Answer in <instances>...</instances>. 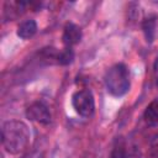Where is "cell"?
<instances>
[{"mask_svg": "<svg viewBox=\"0 0 158 158\" xmlns=\"http://www.w3.org/2000/svg\"><path fill=\"white\" fill-rule=\"evenodd\" d=\"M83 37V32L81 28L73 23V22H67L63 27V35H62V42L64 44V47H69L73 48V46L78 44L81 41Z\"/></svg>", "mask_w": 158, "mask_h": 158, "instance_id": "5b68a950", "label": "cell"}, {"mask_svg": "<svg viewBox=\"0 0 158 158\" xmlns=\"http://www.w3.org/2000/svg\"><path fill=\"white\" fill-rule=\"evenodd\" d=\"M31 132L28 126L19 120L5 121L1 127V143L10 154H21L30 144Z\"/></svg>", "mask_w": 158, "mask_h": 158, "instance_id": "6da1fadb", "label": "cell"}, {"mask_svg": "<svg viewBox=\"0 0 158 158\" xmlns=\"http://www.w3.org/2000/svg\"><path fill=\"white\" fill-rule=\"evenodd\" d=\"M142 30L144 33V37L147 40V42H152L154 38V33H156V17H148L144 19V21L142 22Z\"/></svg>", "mask_w": 158, "mask_h": 158, "instance_id": "30bf717a", "label": "cell"}, {"mask_svg": "<svg viewBox=\"0 0 158 158\" xmlns=\"http://www.w3.org/2000/svg\"><path fill=\"white\" fill-rule=\"evenodd\" d=\"M36 32H37V23L32 19L22 21L17 26V30H16V35L21 40H28V38L33 37L36 35Z\"/></svg>", "mask_w": 158, "mask_h": 158, "instance_id": "52a82bcc", "label": "cell"}, {"mask_svg": "<svg viewBox=\"0 0 158 158\" xmlns=\"http://www.w3.org/2000/svg\"><path fill=\"white\" fill-rule=\"evenodd\" d=\"M143 117L148 125L153 126L158 123V100H153L147 105Z\"/></svg>", "mask_w": 158, "mask_h": 158, "instance_id": "9c48e42d", "label": "cell"}, {"mask_svg": "<svg viewBox=\"0 0 158 158\" xmlns=\"http://www.w3.org/2000/svg\"><path fill=\"white\" fill-rule=\"evenodd\" d=\"M157 85H158V80H157Z\"/></svg>", "mask_w": 158, "mask_h": 158, "instance_id": "7c38bea8", "label": "cell"}, {"mask_svg": "<svg viewBox=\"0 0 158 158\" xmlns=\"http://www.w3.org/2000/svg\"><path fill=\"white\" fill-rule=\"evenodd\" d=\"M26 117L41 125H48L52 120L48 106L42 101H35L26 109Z\"/></svg>", "mask_w": 158, "mask_h": 158, "instance_id": "277c9868", "label": "cell"}, {"mask_svg": "<svg viewBox=\"0 0 158 158\" xmlns=\"http://www.w3.org/2000/svg\"><path fill=\"white\" fill-rule=\"evenodd\" d=\"M74 59V51L73 48L69 47H64L60 53H59V59H58V64L60 65H68L73 62Z\"/></svg>", "mask_w": 158, "mask_h": 158, "instance_id": "8fae6325", "label": "cell"}, {"mask_svg": "<svg viewBox=\"0 0 158 158\" xmlns=\"http://www.w3.org/2000/svg\"><path fill=\"white\" fill-rule=\"evenodd\" d=\"M72 105L75 112L83 117H90L95 110L94 95L89 89H81L72 95Z\"/></svg>", "mask_w": 158, "mask_h": 158, "instance_id": "3957f363", "label": "cell"}, {"mask_svg": "<svg viewBox=\"0 0 158 158\" xmlns=\"http://www.w3.org/2000/svg\"><path fill=\"white\" fill-rule=\"evenodd\" d=\"M126 157H127L126 142L122 137H116L112 143L109 158H126Z\"/></svg>", "mask_w": 158, "mask_h": 158, "instance_id": "ba28073f", "label": "cell"}, {"mask_svg": "<svg viewBox=\"0 0 158 158\" xmlns=\"http://www.w3.org/2000/svg\"><path fill=\"white\" fill-rule=\"evenodd\" d=\"M107 91L116 98L123 96L130 90V73L123 63H116L110 67L104 77Z\"/></svg>", "mask_w": 158, "mask_h": 158, "instance_id": "7a4b0ae2", "label": "cell"}, {"mask_svg": "<svg viewBox=\"0 0 158 158\" xmlns=\"http://www.w3.org/2000/svg\"><path fill=\"white\" fill-rule=\"evenodd\" d=\"M28 5H31V4L27 1H7V2H5L4 14L7 19L14 20V19L19 17L27 9Z\"/></svg>", "mask_w": 158, "mask_h": 158, "instance_id": "8992f818", "label": "cell"}]
</instances>
